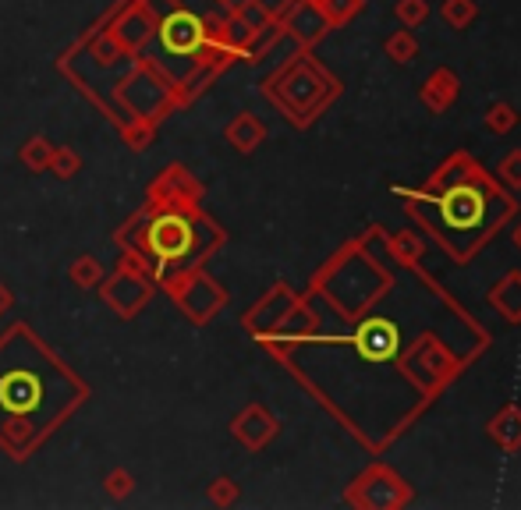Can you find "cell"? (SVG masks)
<instances>
[{"instance_id":"4","label":"cell","mask_w":521,"mask_h":510,"mask_svg":"<svg viewBox=\"0 0 521 510\" xmlns=\"http://www.w3.org/2000/svg\"><path fill=\"white\" fill-rule=\"evenodd\" d=\"M164 43L171 54H192L203 43V25L195 22L192 15H174L164 25Z\"/></svg>"},{"instance_id":"2","label":"cell","mask_w":521,"mask_h":510,"mask_svg":"<svg viewBox=\"0 0 521 510\" xmlns=\"http://www.w3.org/2000/svg\"><path fill=\"white\" fill-rule=\"evenodd\" d=\"M351 344H355V351L366 358V362L383 365L401 351V330H397V323H390V319L376 316V319H366V323L358 326Z\"/></svg>"},{"instance_id":"1","label":"cell","mask_w":521,"mask_h":510,"mask_svg":"<svg viewBox=\"0 0 521 510\" xmlns=\"http://www.w3.org/2000/svg\"><path fill=\"white\" fill-rule=\"evenodd\" d=\"M486 209H490V202L475 185H454L440 199V217L454 231H479L486 224Z\"/></svg>"},{"instance_id":"3","label":"cell","mask_w":521,"mask_h":510,"mask_svg":"<svg viewBox=\"0 0 521 510\" xmlns=\"http://www.w3.org/2000/svg\"><path fill=\"white\" fill-rule=\"evenodd\" d=\"M149 241H153V248L164 259H181V255L188 252V245H192V231H188L181 220L174 217H164L160 224L153 227V234H149Z\"/></svg>"}]
</instances>
